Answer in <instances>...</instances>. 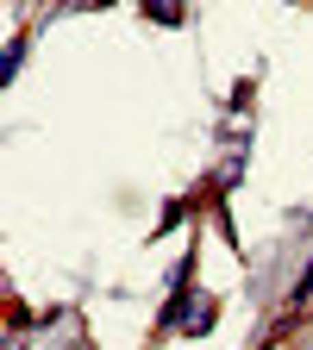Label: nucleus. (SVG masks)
<instances>
[{
    "label": "nucleus",
    "instance_id": "f257e3e1",
    "mask_svg": "<svg viewBox=\"0 0 313 350\" xmlns=\"http://www.w3.org/2000/svg\"><path fill=\"white\" fill-rule=\"evenodd\" d=\"M151 19H163V25H182V7H169V0H151Z\"/></svg>",
    "mask_w": 313,
    "mask_h": 350
}]
</instances>
